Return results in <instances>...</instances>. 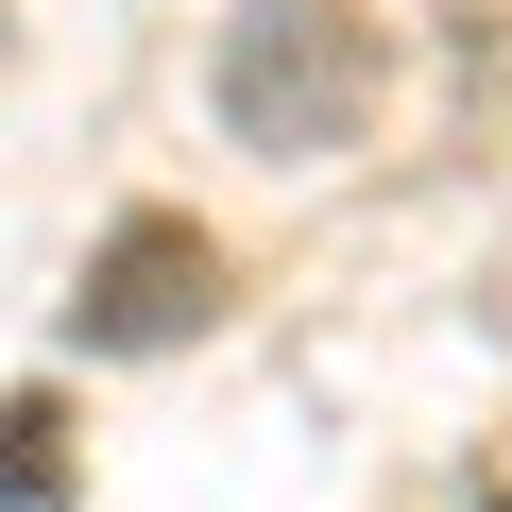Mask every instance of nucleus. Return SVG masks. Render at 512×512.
Listing matches in <instances>:
<instances>
[{
    "instance_id": "nucleus-1",
    "label": "nucleus",
    "mask_w": 512,
    "mask_h": 512,
    "mask_svg": "<svg viewBox=\"0 0 512 512\" xmlns=\"http://www.w3.org/2000/svg\"><path fill=\"white\" fill-rule=\"evenodd\" d=\"M205 103H222L239 154H342L359 103H376V35H359V0H239Z\"/></svg>"
},
{
    "instance_id": "nucleus-2",
    "label": "nucleus",
    "mask_w": 512,
    "mask_h": 512,
    "mask_svg": "<svg viewBox=\"0 0 512 512\" xmlns=\"http://www.w3.org/2000/svg\"><path fill=\"white\" fill-rule=\"evenodd\" d=\"M188 325H222V239H205V222H171V205L103 222L86 291H69V342H103V359H171Z\"/></svg>"
},
{
    "instance_id": "nucleus-3",
    "label": "nucleus",
    "mask_w": 512,
    "mask_h": 512,
    "mask_svg": "<svg viewBox=\"0 0 512 512\" xmlns=\"http://www.w3.org/2000/svg\"><path fill=\"white\" fill-rule=\"evenodd\" d=\"M69 495V427H52V393H18L0 410V512H52Z\"/></svg>"
}]
</instances>
